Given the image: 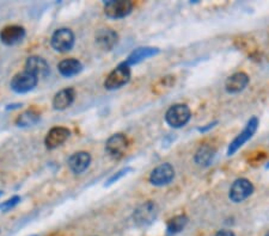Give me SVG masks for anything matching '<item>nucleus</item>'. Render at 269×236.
I'll return each instance as SVG.
<instances>
[{
  "instance_id": "6e6552de",
  "label": "nucleus",
  "mask_w": 269,
  "mask_h": 236,
  "mask_svg": "<svg viewBox=\"0 0 269 236\" xmlns=\"http://www.w3.org/2000/svg\"><path fill=\"white\" fill-rule=\"evenodd\" d=\"M38 79L36 76L28 72L17 73L11 80V88L17 93H27V92L34 90L37 85Z\"/></svg>"
},
{
  "instance_id": "ddd939ff",
  "label": "nucleus",
  "mask_w": 269,
  "mask_h": 236,
  "mask_svg": "<svg viewBox=\"0 0 269 236\" xmlns=\"http://www.w3.org/2000/svg\"><path fill=\"white\" fill-rule=\"evenodd\" d=\"M25 37V30L19 25H8L0 31V41L6 46H14Z\"/></svg>"
},
{
  "instance_id": "2eb2a0df",
  "label": "nucleus",
  "mask_w": 269,
  "mask_h": 236,
  "mask_svg": "<svg viewBox=\"0 0 269 236\" xmlns=\"http://www.w3.org/2000/svg\"><path fill=\"white\" fill-rule=\"evenodd\" d=\"M249 84V76L244 72H238L227 78L225 82V90L229 93H239Z\"/></svg>"
},
{
  "instance_id": "423d86ee",
  "label": "nucleus",
  "mask_w": 269,
  "mask_h": 236,
  "mask_svg": "<svg viewBox=\"0 0 269 236\" xmlns=\"http://www.w3.org/2000/svg\"><path fill=\"white\" fill-rule=\"evenodd\" d=\"M252 192H254V185L251 181L245 179V178H241L232 184L229 192V198L233 203H242L246 198H249Z\"/></svg>"
},
{
  "instance_id": "f8f14e48",
  "label": "nucleus",
  "mask_w": 269,
  "mask_h": 236,
  "mask_svg": "<svg viewBox=\"0 0 269 236\" xmlns=\"http://www.w3.org/2000/svg\"><path fill=\"white\" fill-rule=\"evenodd\" d=\"M70 135H71V132L67 128H52L48 132L46 139H44V145H46L48 149H55L59 146H61L63 142H66V140L69 139Z\"/></svg>"
},
{
  "instance_id": "9d476101",
  "label": "nucleus",
  "mask_w": 269,
  "mask_h": 236,
  "mask_svg": "<svg viewBox=\"0 0 269 236\" xmlns=\"http://www.w3.org/2000/svg\"><path fill=\"white\" fill-rule=\"evenodd\" d=\"M127 148L128 139L123 134H115V135L109 137L107 143H105V152L114 159L122 158Z\"/></svg>"
},
{
  "instance_id": "393cba45",
  "label": "nucleus",
  "mask_w": 269,
  "mask_h": 236,
  "mask_svg": "<svg viewBox=\"0 0 269 236\" xmlns=\"http://www.w3.org/2000/svg\"><path fill=\"white\" fill-rule=\"evenodd\" d=\"M216 236H235V234L231 230H219Z\"/></svg>"
},
{
  "instance_id": "a878e982",
  "label": "nucleus",
  "mask_w": 269,
  "mask_h": 236,
  "mask_svg": "<svg viewBox=\"0 0 269 236\" xmlns=\"http://www.w3.org/2000/svg\"><path fill=\"white\" fill-rule=\"evenodd\" d=\"M214 124H217V122H214L212 124H208L207 127H205V128H198V132L200 133H205V132H207L208 129H211V128H213L214 127Z\"/></svg>"
},
{
  "instance_id": "39448f33",
  "label": "nucleus",
  "mask_w": 269,
  "mask_h": 236,
  "mask_svg": "<svg viewBox=\"0 0 269 236\" xmlns=\"http://www.w3.org/2000/svg\"><path fill=\"white\" fill-rule=\"evenodd\" d=\"M257 128H258L257 117L250 118L249 122L246 123L244 129H243V132L239 134V135L231 142V145L229 146V149H227V155L229 156L233 155L239 148H241V147L244 146V143L248 142L249 140L254 136V134L256 133V130H257Z\"/></svg>"
},
{
  "instance_id": "5701e85b",
  "label": "nucleus",
  "mask_w": 269,
  "mask_h": 236,
  "mask_svg": "<svg viewBox=\"0 0 269 236\" xmlns=\"http://www.w3.org/2000/svg\"><path fill=\"white\" fill-rule=\"evenodd\" d=\"M19 202H21V197L19 196L11 197V198L5 200V202L0 203V210H2L3 212H8L11 209H14Z\"/></svg>"
},
{
  "instance_id": "c85d7f7f",
  "label": "nucleus",
  "mask_w": 269,
  "mask_h": 236,
  "mask_svg": "<svg viewBox=\"0 0 269 236\" xmlns=\"http://www.w3.org/2000/svg\"><path fill=\"white\" fill-rule=\"evenodd\" d=\"M33 236H36V235H33Z\"/></svg>"
},
{
  "instance_id": "4468645a",
  "label": "nucleus",
  "mask_w": 269,
  "mask_h": 236,
  "mask_svg": "<svg viewBox=\"0 0 269 236\" xmlns=\"http://www.w3.org/2000/svg\"><path fill=\"white\" fill-rule=\"evenodd\" d=\"M118 35L113 29H101L96 34V43L103 50H111L116 46Z\"/></svg>"
},
{
  "instance_id": "f257e3e1",
  "label": "nucleus",
  "mask_w": 269,
  "mask_h": 236,
  "mask_svg": "<svg viewBox=\"0 0 269 236\" xmlns=\"http://www.w3.org/2000/svg\"><path fill=\"white\" fill-rule=\"evenodd\" d=\"M130 79V68L126 62L120 63L116 68L109 73L104 81V87L107 90H117L121 88L129 81Z\"/></svg>"
},
{
  "instance_id": "1a4fd4ad",
  "label": "nucleus",
  "mask_w": 269,
  "mask_h": 236,
  "mask_svg": "<svg viewBox=\"0 0 269 236\" xmlns=\"http://www.w3.org/2000/svg\"><path fill=\"white\" fill-rule=\"evenodd\" d=\"M175 178V170L170 164H162L151 172L150 181L155 186H165Z\"/></svg>"
},
{
  "instance_id": "4be33fe9",
  "label": "nucleus",
  "mask_w": 269,
  "mask_h": 236,
  "mask_svg": "<svg viewBox=\"0 0 269 236\" xmlns=\"http://www.w3.org/2000/svg\"><path fill=\"white\" fill-rule=\"evenodd\" d=\"M188 224V217L185 215L175 216L174 218L169 219L168 225H166V232L168 235H175L181 232Z\"/></svg>"
},
{
  "instance_id": "9b49d317",
  "label": "nucleus",
  "mask_w": 269,
  "mask_h": 236,
  "mask_svg": "<svg viewBox=\"0 0 269 236\" xmlns=\"http://www.w3.org/2000/svg\"><path fill=\"white\" fill-rule=\"evenodd\" d=\"M25 72L30 73L36 78H46L50 73V67L46 60L40 56H30L25 62Z\"/></svg>"
},
{
  "instance_id": "7ed1b4c3",
  "label": "nucleus",
  "mask_w": 269,
  "mask_h": 236,
  "mask_svg": "<svg viewBox=\"0 0 269 236\" xmlns=\"http://www.w3.org/2000/svg\"><path fill=\"white\" fill-rule=\"evenodd\" d=\"M191 117L190 109L185 104H175L166 111L165 121L171 128H182Z\"/></svg>"
},
{
  "instance_id": "a211bd4d",
  "label": "nucleus",
  "mask_w": 269,
  "mask_h": 236,
  "mask_svg": "<svg viewBox=\"0 0 269 236\" xmlns=\"http://www.w3.org/2000/svg\"><path fill=\"white\" fill-rule=\"evenodd\" d=\"M76 98V91L73 88H63V90L59 91L54 95L53 98V107L55 110H65L70 107L75 101Z\"/></svg>"
},
{
  "instance_id": "dca6fc26",
  "label": "nucleus",
  "mask_w": 269,
  "mask_h": 236,
  "mask_svg": "<svg viewBox=\"0 0 269 236\" xmlns=\"http://www.w3.org/2000/svg\"><path fill=\"white\" fill-rule=\"evenodd\" d=\"M90 162H91V155L88 152H78L69 159V167L73 173L81 174L89 167Z\"/></svg>"
},
{
  "instance_id": "6ab92c4d",
  "label": "nucleus",
  "mask_w": 269,
  "mask_h": 236,
  "mask_svg": "<svg viewBox=\"0 0 269 236\" xmlns=\"http://www.w3.org/2000/svg\"><path fill=\"white\" fill-rule=\"evenodd\" d=\"M57 69H59L60 74L62 76L71 78V76H75L82 72L83 65L82 62L78 61L77 59H66L62 60V61L59 63Z\"/></svg>"
},
{
  "instance_id": "20e7f679",
  "label": "nucleus",
  "mask_w": 269,
  "mask_h": 236,
  "mask_svg": "<svg viewBox=\"0 0 269 236\" xmlns=\"http://www.w3.org/2000/svg\"><path fill=\"white\" fill-rule=\"evenodd\" d=\"M50 44H52L53 49L59 53L70 52L75 46V35L70 29H59L53 34Z\"/></svg>"
},
{
  "instance_id": "cd10ccee",
  "label": "nucleus",
  "mask_w": 269,
  "mask_h": 236,
  "mask_svg": "<svg viewBox=\"0 0 269 236\" xmlns=\"http://www.w3.org/2000/svg\"><path fill=\"white\" fill-rule=\"evenodd\" d=\"M265 236H269V231L267 232V234H265Z\"/></svg>"
},
{
  "instance_id": "412c9836",
  "label": "nucleus",
  "mask_w": 269,
  "mask_h": 236,
  "mask_svg": "<svg viewBox=\"0 0 269 236\" xmlns=\"http://www.w3.org/2000/svg\"><path fill=\"white\" fill-rule=\"evenodd\" d=\"M40 118H41V114L38 113L37 111L27 110L17 117V120H16V124L21 128L33 127L36 123H38Z\"/></svg>"
},
{
  "instance_id": "bb28decb",
  "label": "nucleus",
  "mask_w": 269,
  "mask_h": 236,
  "mask_svg": "<svg viewBox=\"0 0 269 236\" xmlns=\"http://www.w3.org/2000/svg\"><path fill=\"white\" fill-rule=\"evenodd\" d=\"M3 196V192H2V191H0V197H2Z\"/></svg>"
},
{
  "instance_id": "0eeeda50",
  "label": "nucleus",
  "mask_w": 269,
  "mask_h": 236,
  "mask_svg": "<svg viewBox=\"0 0 269 236\" xmlns=\"http://www.w3.org/2000/svg\"><path fill=\"white\" fill-rule=\"evenodd\" d=\"M133 3L128 0H110L104 5V12L109 18H124L132 12Z\"/></svg>"
},
{
  "instance_id": "f03ea898",
  "label": "nucleus",
  "mask_w": 269,
  "mask_h": 236,
  "mask_svg": "<svg viewBox=\"0 0 269 236\" xmlns=\"http://www.w3.org/2000/svg\"><path fill=\"white\" fill-rule=\"evenodd\" d=\"M158 216V206L155 202L150 200L139 205L134 211L133 218L138 227H149L155 222V219Z\"/></svg>"
},
{
  "instance_id": "b1692460",
  "label": "nucleus",
  "mask_w": 269,
  "mask_h": 236,
  "mask_svg": "<svg viewBox=\"0 0 269 236\" xmlns=\"http://www.w3.org/2000/svg\"><path fill=\"white\" fill-rule=\"evenodd\" d=\"M132 171V168H129V167H127V168H123V170H121L120 172H117L116 174H114L113 177L110 178V179L108 180V183L105 184V186H110L111 184H114V183H116V181H118L121 179V178L124 177V175H126L128 172H130Z\"/></svg>"
},
{
  "instance_id": "aec40b11",
  "label": "nucleus",
  "mask_w": 269,
  "mask_h": 236,
  "mask_svg": "<svg viewBox=\"0 0 269 236\" xmlns=\"http://www.w3.org/2000/svg\"><path fill=\"white\" fill-rule=\"evenodd\" d=\"M158 53H159V49H157V48H150V47L138 48V49L132 52V54H130V55L127 57V60L124 62H126L128 66L137 65V63H139V62L144 61V60L149 59V57L157 55Z\"/></svg>"
},
{
  "instance_id": "f3484780",
  "label": "nucleus",
  "mask_w": 269,
  "mask_h": 236,
  "mask_svg": "<svg viewBox=\"0 0 269 236\" xmlns=\"http://www.w3.org/2000/svg\"><path fill=\"white\" fill-rule=\"evenodd\" d=\"M216 148L210 143H204L198 147V149L195 153L194 160L196 162V165L203 166V167H207L212 164L214 158H216Z\"/></svg>"
}]
</instances>
